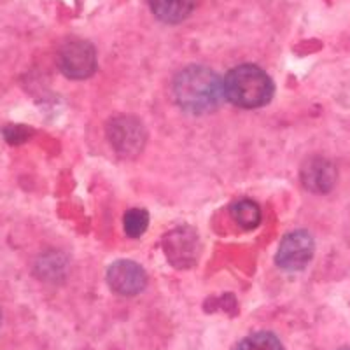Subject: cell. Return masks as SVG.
<instances>
[{
	"label": "cell",
	"mask_w": 350,
	"mask_h": 350,
	"mask_svg": "<svg viewBox=\"0 0 350 350\" xmlns=\"http://www.w3.org/2000/svg\"><path fill=\"white\" fill-rule=\"evenodd\" d=\"M60 70L70 79H86L96 70V51L88 40H70L60 49Z\"/></svg>",
	"instance_id": "3957f363"
},
{
	"label": "cell",
	"mask_w": 350,
	"mask_h": 350,
	"mask_svg": "<svg viewBox=\"0 0 350 350\" xmlns=\"http://www.w3.org/2000/svg\"><path fill=\"white\" fill-rule=\"evenodd\" d=\"M109 139L123 154H135L142 149L146 131L135 118H114L109 124Z\"/></svg>",
	"instance_id": "8992f818"
},
{
	"label": "cell",
	"mask_w": 350,
	"mask_h": 350,
	"mask_svg": "<svg viewBox=\"0 0 350 350\" xmlns=\"http://www.w3.org/2000/svg\"><path fill=\"white\" fill-rule=\"evenodd\" d=\"M196 0H149V8L165 23H180L193 12Z\"/></svg>",
	"instance_id": "ba28073f"
},
{
	"label": "cell",
	"mask_w": 350,
	"mask_h": 350,
	"mask_svg": "<svg viewBox=\"0 0 350 350\" xmlns=\"http://www.w3.org/2000/svg\"><path fill=\"white\" fill-rule=\"evenodd\" d=\"M312 256H314L312 235L305 230H296L284 237L275 261L282 270L299 271L310 262Z\"/></svg>",
	"instance_id": "277c9868"
},
{
	"label": "cell",
	"mask_w": 350,
	"mask_h": 350,
	"mask_svg": "<svg viewBox=\"0 0 350 350\" xmlns=\"http://www.w3.org/2000/svg\"><path fill=\"white\" fill-rule=\"evenodd\" d=\"M231 215L243 230H254L261 221V211L252 200H240V202L233 203Z\"/></svg>",
	"instance_id": "9c48e42d"
},
{
	"label": "cell",
	"mask_w": 350,
	"mask_h": 350,
	"mask_svg": "<svg viewBox=\"0 0 350 350\" xmlns=\"http://www.w3.org/2000/svg\"><path fill=\"white\" fill-rule=\"evenodd\" d=\"M149 224V214L142 208H131L124 215V231L128 237H140L144 231L148 230Z\"/></svg>",
	"instance_id": "8fae6325"
},
{
	"label": "cell",
	"mask_w": 350,
	"mask_h": 350,
	"mask_svg": "<svg viewBox=\"0 0 350 350\" xmlns=\"http://www.w3.org/2000/svg\"><path fill=\"white\" fill-rule=\"evenodd\" d=\"M340 350H350V347H343V349H340Z\"/></svg>",
	"instance_id": "7c38bea8"
},
{
	"label": "cell",
	"mask_w": 350,
	"mask_h": 350,
	"mask_svg": "<svg viewBox=\"0 0 350 350\" xmlns=\"http://www.w3.org/2000/svg\"><path fill=\"white\" fill-rule=\"evenodd\" d=\"M224 86L214 70L202 65H189L174 81L177 104L193 114H205L217 109Z\"/></svg>",
	"instance_id": "6da1fadb"
},
{
	"label": "cell",
	"mask_w": 350,
	"mask_h": 350,
	"mask_svg": "<svg viewBox=\"0 0 350 350\" xmlns=\"http://www.w3.org/2000/svg\"><path fill=\"white\" fill-rule=\"evenodd\" d=\"M223 86L226 98L242 109L262 107L273 96V83L270 76L262 68L251 64L240 65L228 72Z\"/></svg>",
	"instance_id": "7a4b0ae2"
},
{
	"label": "cell",
	"mask_w": 350,
	"mask_h": 350,
	"mask_svg": "<svg viewBox=\"0 0 350 350\" xmlns=\"http://www.w3.org/2000/svg\"><path fill=\"white\" fill-rule=\"evenodd\" d=\"M107 282L111 289L118 295L135 296L144 291L148 277H146V271L140 265L128 261V259H121L109 268Z\"/></svg>",
	"instance_id": "5b68a950"
},
{
	"label": "cell",
	"mask_w": 350,
	"mask_h": 350,
	"mask_svg": "<svg viewBox=\"0 0 350 350\" xmlns=\"http://www.w3.org/2000/svg\"><path fill=\"white\" fill-rule=\"evenodd\" d=\"M338 172L331 161L324 158L308 159L301 168V183L303 186L312 193H327L333 189L336 183Z\"/></svg>",
	"instance_id": "52a82bcc"
},
{
	"label": "cell",
	"mask_w": 350,
	"mask_h": 350,
	"mask_svg": "<svg viewBox=\"0 0 350 350\" xmlns=\"http://www.w3.org/2000/svg\"><path fill=\"white\" fill-rule=\"evenodd\" d=\"M237 350H284L280 340L270 331H259L242 340Z\"/></svg>",
	"instance_id": "30bf717a"
}]
</instances>
